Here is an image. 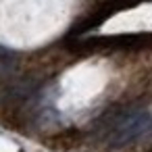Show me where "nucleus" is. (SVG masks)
Segmentation results:
<instances>
[{
	"label": "nucleus",
	"mask_w": 152,
	"mask_h": 152,
	"mask_svg": "<svg viewBox=\"0 0 152 152\" xmlns=\"http://www.w3.org/2000/svg\"><path fill=\"white\" fill-rule=\"evenodd\" d=\"M148 121H150V119H148V115H144V113H137V115L129 117V119L115 131L110 144H113V146H123V144L131 142L133 137H137V135L148 127Z\"/></svg>",
	"instance_id": "nucleus-1"
}]
</instances>
